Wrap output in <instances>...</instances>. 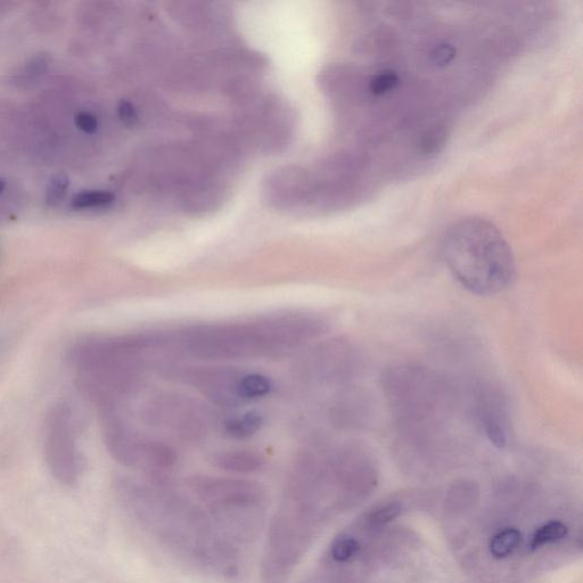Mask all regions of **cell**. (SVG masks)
<instances>
[{"instance_id":"obj_22","label":"cell","mask_w":583,"mask_h":583,"mask_svg":"<svg viewBox=\"0 0 583 583\" xmlns=\"http://www.w3.org/2000/svg\"><path fill=\"white\" fill-rule=\"evenodd\" d=\"M70 185V180L67 175L59 174L52 178L47 190V202L49 204L59 203L65 193H67Z\"/></svg>"},{"instance_id":"obj_28","label":"cell","mask_w":583,"mask_h":583,"mask_svg":"<svg viewBox=\"0 0 583 583\" xmlns=\"http://www.w3.org/2000/svg\"><path fill=\"white\" fill-rule=\"evenodd\" d=\"M6 187V183L4 182L3 179H0V194H2L5 190Z\"/></svg>"},{"instance_id":"obj_14","label":"cell","mask_w":583,"mask_h":583,"mask_svg":"<svg viewBox=\"0 0 583 583\" xmlns=\"http://www.w3.org/2000/svg\"><path fill=\"white\" fill-rule=\"evenodd\" d=\"M212 463L221 471L235 474L257 473L265 467V458L252 450L223 451L212 458Z\"/></svg>"},{"instance_id":"obj_2","label":"cell","mask_w":583,"mask_h":583,"mask_svg":"<svg viewBox=\"0 0 583 583\" xmlns=\"http://www.w3.org/2000/svg\"><path fill=\"white\" fill-rule=\"evenodd\" d=\"M451 275L479 297L505 292L516 278V262L502 233L486 220L471 218L450 227L442 244Z\"/></svg>"},{"instance_id":"obj_9","label":"cell","mask_w":583,"mask_h":583,"mask_svg":"<svg viewBox=\"0 0 583 583\" xmlns=\"http://www.w3.org/2000/svg\"><path fill=\"white\" fill-rule=\"evenodd\" d=\"M45 453L49 470L57 481L65 486L77 481L79 458L69 414L63 408H56L48 418Z\"/></svg>"},{"instance_id":"obj_4","label":"cell","mask_w":583,"mask_h":583,"mask_svg":"<svg viewBox=\"0 0 583 583\" xmlns=\"http://www.w3.org/2000/svg\"><path fill=\"white\" fill-rule=\"evenodd\" d=\"M265 332L259 318L250 323L195 326L172 340L190 355L201 359L272 357Z\"/></svg>"},{"instance_id":"obj_15","label":"cell","mask_w":583,"mask_h":583,"mask_svg":"<svg viewBox=\"0 0 583 583\" xmlns=\"http://www.w3.org/2000/svg\"><path fill=\"white\" fill-rule=\"evenodd\" d=\"M264 425V416L259 412H248L229 418L224 429L229 438L244 440L253 437Z\"/></svg>"},{"instance_id":"obj_3","label":"cell","mask_w":583,"mask_h":583,"mask_svg":"<svg viewBox=\"0 0 583 583\" xmlns=\"http://www.w3.org/2000/svg\"><path fill=\"white\" fill-rule=\"evenodd\" d=\"M381 389L401 438L416 446L442 438L453 413V392L437 373L417 364H396L384 369Z\"/></svg>"},{"instance_id":"obj_17","label":"cell","mask_w":583,"mask_h":583,"mask_svg":"<svg viewBox=\"0 0 583 583\" xmlns=\"http://www.w3.org/2000/svg\"><path fill=\"white\" fill-rule=\"evenodd\" d=\"M568 531V527L562 522H549L533 535L530 544L531 549L536 550L545 545L557 543V541L563 540L568 535Z\"/></svg>"},{"instance_id":"obj_12","label":"cell","mask_w":583,"mask_h":583,"mask_svg":"<svg viewBox=\"0 0 583 583\" xmlns=\"http://www.w3.org/2000/svg\"><path fill=\"white\" fill-rule=\"evenodd\" d=\"M243 374L233 368H202L187 374V379L205 397L219 406L233 407L242 400L238 396V382Z\"/></svg>"},{"instance_id":"obj_21","label":"cell","mask_w":583,"mask_h":583,"mask_svg":"<svg viewBox=\"0 0 583 583\" xmlns=\"http://www.w3.org/2000/svg\"><path fill=\"white\" fill-rule=\"evenodd\" d=\"M360 549L359 543L352 537H341L334 541L330 556L336 563H347L355 558Z\"/></svg>"},{"instance_id":"obj_19","label":"cell","mask_w":583,"mask_h":583,"mask_svg":"<svg viewBox=\"0 0 583 583\" xmlns=\"http://www.w3.org/2000/svg\"><path fill=\"white\" fill-rule=\"evenodd\" d=\"M114 201V195L106 191H86L77 194L73 197L71 205L72 208L93 209L108 207Z\"/></svg>"},{"instance_id":"obj_27","label":"cell","mask_w":583,"mask_h":583,"mask_svg":"<svg viewBox=\"0 0 583 583\" xmlns=\"http://www.w3.org/2000/svg\"><path fill=\"white\" fill-rule=\"evenodd\" d=\"M118 113L120 119L125 122L126 125H134L137 120V113L133 104L127 101H122L119 104Z\"/></svg>"},{"instance_id":"obj_11","label":"cell","mask_w":583,"mask_h":583,"mask_svg":"<svg viewBox=\"0 0 583 583\" xmlns=\"http://www.w3.org/2000/svg\"><path fill=\"white\" fill-rule=\"evenodd\" d=\"M188 487L205 507L237 498L266 496L259 483L244 479L197 475L188 481Z\"/></svg>"},{"instance_id":"obj_26","label":"cell","mask_w":583,"mask_h":583,"mask_svg":"<svg viewBox=\"0 0 583 583\" xmlns=\"http://www.w3.org/2000/svg\"><path fill=\"white\" fill-rule=\"evenodd\" d=\"M77 126L87 134H94L98 128V121L92 113L81 112L76 118Z\"/></svg>"},{"instance_id":"obj_5","label":"cell","mask_w":583,"mask_h":583,"mask_svg":"<svg viewBox=\"0 0 583 583\" xmlns=\"http://www.w3.org/2000/svg\"><path fill=\"white\" fill-rule=\"evenodd\" d=\"M314 525L282 506L270 522L264 557L262 583H285L310 545Z\"/></svg>"},{"instance_id":"obj_18","label":"cell","mask_w":583,"mask_h":583,"mask_svg":"<svg viewBox=\"0 0 583 583\" xmlns=\"http://www.w3.org/2000/svg\"><path fill=\"white\" fill-rule=\"evenodd\" d=\"M521 533L515 529L499 532L490 543V552L496 558H505L511 555L521 543Z\"/></svg>"},{"instance_id":"obj_23","label":"cell","mask_w":583,"mask_h":583,"mask_svg":"<svg viewBox=\"0 0 583 583\" xmlns=\"http://www.w3.org/2000/svg\"><path fill=\"white\" fill-rule=\"evenodd\" d=\"M456 48L448 43H442L435 46L431 52V61L439 68H445L455 60Z\"/></svg>"},{"instance_id":"obj_8","label":"cell","mask_w":583,"mask_h":583,"mask_svg":"<svg viewBox=\"0 0 583 583\" xmlns=\"http://www.w3.org/2000/svg\"><path fill=\"white\" fill-rule=\"evenodd\" d=\"M363 358L348 341H326L312 349L300 364L307 380L327 384H349L361 371Z\"/></svg>"},{"instance_id":"obj_13","label":"cell","mask_w":583,"mask_h":583,"mask_svg":"<svg viewBox=\"0 0 583 583\" xmlns=\"http://www.w3.org/2000/svg\"><path fill=\"white\" fill-rule=\"evenodd\" d=\"M372 414V402L368 394L348 387L336 396L331 406V420L340 429L363 428Z\"/></svg>"},{"instance_id":"obj_20","label":"cell","mask_w":583,"mask_h":583,"mask_svg":"<svg viewBox=\"0 0 583 583\" xmlns=\"http://www.w3.org/2000/svg\"><path fill=\"white\" fill-rule=\"evenodd\" d=\"M400 78L396 72L384 70L377 72L368 81V89L375 96H383L392 92L399 85Z\"/></svg>"},{"instance_id":"obj_1","label":"cell","mask_w":583,"mask_h":583,"mask_svg":"<svg viewBox=\"0 0 583 583\" xmlns=\"http://www.w3.org/2000/svg\"><path fill=\"white\" fill-rule=\"evenodd\" d=\"M119 494L128 511L180 561L210 576L234 580L240 574V554L205 509L179 494L161 476L123 481Z\"/></svg>"},{"instance_id":"obj_6","label":"cell","mask_w":583,"mask_h":583,"mask_svg":"<svg viewBox=\"0 0 583 583\" xmlns=\"http://www.w3.org/2000/svg\"><path fill=\"white\" fill-rule=\"evenodd\" d=\"M106 441L118 462L153 476L171 470L178 461L175 449L167 443L141 437L118 422L111 423Z\"/></svg>"},{"instance_id":"obj_25","label":"cell","mask_w":583,"mask_h":583,"mask_svg":"<svg viewBox=\"0 0 583 583\" xmlns=\"http://www.w3.org/2000/svg\"><path fill=\"white\" fill-rule=\"evenodd\" d=\"M445 130L433 129L423 138L422 149L426 154L437 153L446 143Z\"/></svg>"},{"instance_id":"obj_10","label":"cell","mask_w":583,"mask_h":583,"mask_svg":"<svg viewBox=\"0 0 583 583\" xmlns=\"http://www.w3.org/2000/svg\"><path fill=\"white\" fill-rule=\"evenodd\" d=\"M473 414L481 432L497 449H505L511 438V420L505 394L491 383L474 389Z\"/></svg>"},{"instance_id":"obj_16","label":"cell","mask_w":583,"mask_h":583,"mask_svg":"<svg viewBox=\"0 0 583 583\" xmlns=\"http://www.w3.org/2000/svg\"><path fill=\"white\" fill-rule=\"evenodd\" d=\"M272 390V381L262 374H243L238 382V396L242 402L264 398Z\"/></svg>"},{"instance_id":"obj_7","label":"cell","mask_w":583,"mask_h":583,"mask_svg":"<svg viewBox=\"0 0 583 583\" xmlns=\"http://www.w3.org/2000/svg\"><path fill=\"white\" fill-rule=\"evenodd\" d=\"M146 422L185 441H197L208 433L209 415L196 402L178 396H158L147 402Z\"/></svg>"},{"instance_id":"obj_24","label":"cell","mask_w":583,"mask_h":583,"mask_svg":"<svg viewBox=\"0 0 583 583\" xmlns=\"http://www.w3.org/2000/svg\"><path fill=\"white\" fill-rule=\"evenodd\" d=\"M402 511V507L398 503H391L377 509L371 516V523L374 527H381V525H385L397 519Z\"/></svg>"}]
</instances>
